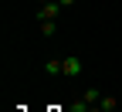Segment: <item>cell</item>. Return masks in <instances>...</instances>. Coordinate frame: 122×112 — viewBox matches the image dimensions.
Returning <instances> with one entry per match:
<instances>
[{
    "label": "cell",
    "mask_w": 122,
    "mask_h": 112,
    "mask_svg": "<svg viewBox=\"0 0 122 112\" xmlns=\"http://www.w3.org/2000/svg\"><path fill=\"white\" fill-rule=\"evenodd\" d=\"M58 10H61L58 0H51V4H41V7H37V24H41V21H54V17H58Z\"/></svg>",
    "instance_id": "1"
},
{
    "label": "cell",
    "mask_w": 122,
    "mask_h": 112,
    "mask_svg": "<svg viewBox=\"0 0 122 112\" xmlns=\"http://www.w3.org/2000/svg\"><path fill=\"white\" fill-rule=\"evenodd\" d=\"M44 75H48V78L65 75V58H48V61H44Z\"/></svg>",
    "instance_id": "2"
},
{
    "label": "cell",
    "mask_w": 122,
    "mask_h": 112,
    "mask_svg": "<svg viewBox=\"0 0 122 112\" xmlns=\"http://www.w3.org/2000/svg\"><path fill=\"white\" fill-rule=\"evenodd\" d=\"M81 68H85V65H81V58H78V54H68V58H65V75H68V78H78Z\"/></svg>",
    "instance_id": "3"
},
{
    "label": "cell",
    "mask_w": 122,
    "mask_h": 112,
    "mask_svg": "<svg viewBox=\"0 0 122 112\" xmlns=\"http://www.w3.org/2000/svg\"><path fill=\"white\" fill-rule=\"evenodd\" d=\"M54 31H58L54 21H41V34H44V37H54Z\"/></svg>",
    "instance_id": "4"
},
{
    "label": "cell",
    "mask_w": 122,
    "mask_h": 112,
    "mask_svg": "<svg viewBox=\"0 0 122 112\" xmlns=\"http://www.w3.org/2000/svg\"><path fill=\"white\" fill-rule=\"evenodd\" d=\"M58 4H61V7H71V4H75V0H58Z\"/></svg>",
    "instance_id": "5"
},
{
    "label": "cell",
    "mask_w": 122,
    "mask_h": 112,
    "mask_svg": "<svg viewBox=\"0 0 122 112\" xmlns=\"http://www.w3.org/2000/svg\"><path fill=\"white\" fill-rule=\"evenodd\" d=\"M41 4H51V0H41Z\"/></svg>",
    "instance_id": "6"
}]
</instances>
